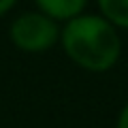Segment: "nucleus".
<instances>
[{"label":"nucleus","instance_id":"f257e3e1","mask_svg":"<svg viewBox=\"0 0 128 128\" xmlns=\"http://www.w3.org/2000/svg\"><path fill=\"white\" fill-rule=\"evenodd\" d=\"M60 49L81 70L107 73L115 68L122 58V32L100 13H86L60 26Z\"/></svg>","mask_w":128,"mask_h":128},{"label":"nucleus","instance_id":"f03ea898","mask_svg":"<svg viewBox=\"0 0 128 128\" xmlns=\"http://www.w3.org/2000/svg\"><path fill=\"white\" fill-rule=\"evenodd\" d=\"M60 26L41 11H22L9 24V41L22 54H47L60 41Z\"/></svg>","mask_w":128,"mask_h":128},{"label":"nucleus","instance_id":"7ed1b4c3","mask_svg":"<svg viewBox=\"0 0 128 128\" xmlns=\"http://www.w3.org/2000/svg\"><path fill=\"white\" fill-rule=\"evenodd\" d=\"M32 2H34L36 11L45 13L47 17H51L58 24H64L86 13L88 4H90V0H32Z\"/></svg>","mask_w":128,"mask_h":128},{"label":"nucleus","instance_id":"20e7f679","mask_svg":"<svg viewBox=\"0 0 128 128\" xmlns=\"http://www.w3.org/2000/svg\"><path fill=\"white\" fill-rule=\"evenodd\" d=\"M96 6L107 22H111L120 32H128V0H96Z\"/></svg>","mask_w":128,"mask_h":128},{"label":"nucleus","instance_id":"39448f33","mask_svg":"<svg viewBox=\"0 0 128 128\" xmlns=\"http://www.w3.org/2000/svg\"><path fill=\"white\" fill-rule=\"evenodd\" d=\"M115 128H128V102L120 109L118 118H115Z\"/></svg>","mask_w":128,"mask_h":128},{"label":"nucleus","instance_id":"423d86ee","mask_svg":"<svg viewBox=\"0 0 128 128\" xmlns=\"http://www.w3.org/2000/svg\"><path fill=\"white\" fill-rule=\"evenodd\" d=\"M17 2L19 0H0V19L4 17V15H9L11 11L17 6Z\"/></svg>","mask_w":128,"mask_h":128}]
</instances>
